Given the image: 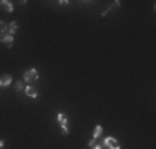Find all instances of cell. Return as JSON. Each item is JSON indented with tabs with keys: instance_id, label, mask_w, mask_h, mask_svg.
<instances>
[{
	"instance_id": "16",
	"label": "cell",
	"mask_w": 156,
	"mask_h": 149,
	"mask_svg": "<svg viewBox=\"0 0 156 149\" xmlns=\"http://www.w3.org/2000/svg\"><path fill=\"white\" fill-rule=\"evenodd\" d=\"M93 149H101V146H96V144H95V146H93Z\"/></svg>"
},
{
	"instance_id": "13",
	"label": "cell",
	"mask_w": 156,
	"mask_h": 149,
	"mask_svg": "<svg viewBox=\"0 0 156 149\" xmlns=\"http://www.w3.org/2000/svg\"><path fill=\"white\" fill-rule=\"evenodd\" d=\"M58 3H60V5H68V3H70V2H68V0H60V2H58Z\"/></svg>"
},
{
	"instance_id": "2",
	"label": "cell",
	"mask_w": 156,
	"mask_h": 149,
	"mask_svg": "<svg viewBox=\"0 0 156 149\" xmlns=\"http://www.w3.org/2000/svg\"><path fill=\"white\" fill-rule=\"evenodd\" d=\"M103 146H106L108 149H121L120 143H118V141H116L115 138H105Z\"/></svg>"
},
{
	"instance_id": "5",
	"label": "cell",
	"mask_w": 156,
	"mask_h": 149,
	"mask_svg": "<svg viewBox=\"0 0 156 149\" xmlns=\"http://www.w3.org/2000/svg\"><path fill=\"white\" fill-rule=\"evenodd\" d=\"M25 93H27V96H30V98H38V93H37V90L33 86H27Z\"/></svg>"
},
{
	"instance_id": "6",
	"label": "cell",
	"mask_w": 156,
	"mask_h": 149,
	"mask_svg": "<svg viewBox=\"0 0 156 149\" xmlns=\"http://www.w3.org/2000/svg\"><path fill=\"white\" fill-rule=\"evenodd\" d=\"M2 41H4L7 46H12V45H13V35H8V33H7V35L4 36V40H2Z\"/></svg>"
},
{
	"instance_id": "8",
	"label": "cell",
	"mask_w": 156,
	"mask_h": 149,
	"mask_svg": "<svg viewBox=\"0 0 156 149\" xmlns=\"http://www.w3.org/2000/svg\"><path fill=\"white\" fill-rule=\"evenodd\" d=\"M57 119H58V121H60V124H62V126H67L68 119H67V116H65V114H63V113H58Z\"/></svg>"
},
{
	"instance_id": "9",
	"label": "cell",
	"mask_w": 156,
	"mask_h": 149,
	"mask_svg": "<svg viewBox=\"0 0 156 149\" xmlns=\"http://www.w3.org/2000/svg\"><path fill=\"white\" fill-rule=\"evenodd\" d=\"M101 133H103V128H101V126H96V128H95V131H93V139H96V138H100V136H101Z\"/></svg>"
},
{
	"instance_id": "3",
	"label": "cell",
	"mask_w": 156,
	"mask_h": 149,
	"mask_svg": "<svg viewBox=\"0 0 156 149\" xmlns=\"http://www.w3.org/2000/svg\"><path fill=\"white\" fill-rule=\"evenodd\" d=\"M0 10L10 13V12H13V3L8 2V0H0Z\"/></svg>"
},
{
	"instance_id": "14",
	"label": "cell",
	"mask_w": 156,
	"mask_h": 149,
	"mask_svg": "<svg viewBox=\"0 0 156 149\" xmlns=\"http://www.w3.org/2000/svg\"><path fill=\"white\" fill-rule=\"evenodd\" d=\"M88 146H90V148H93V146H95V139H90V143H88Z\"/></svg>"
},
{
	"instance_id": "7",
	"label": "cell",
	"mask_w": 156,
	"mask_h": 149,
	"mask_svg": "<svg viewBox=\"0 0 156 149\" xmlns=\"http://www.w3.org/2000/svg\"><path fill=\"white\" fill-rule=\"evenodd\" d=\"M17 30H18V23H17V22H12L10 25H8V35H13Z\"/></svg>"
},
{
	"instance_id": "12",
	"label": "cell",
	"mask_w": 156,
	"mask_h": 149,
	"mask_svg": "<svg viewBox=\"0 0 156 149\" xmlns=\"http://www.w3.org/2000/svg\"><path fill=\"white\" fill-rule=\"evenodd\" d=\"M62 136H68V128L67 126H62Z\"/></svg>"
},
{
	"instance_id": "11",
	"label": "cell",
	"mask_w": 156,
	"mask_h": 149,
	"mask_svg": "<svg viewBox=\"0 0 156 149\" xmlns=\"http://www.w3.org/2000/svg\"><path fill=\"white\" fill-rule=\"evenodd\" d=\"M15 90H17V91H23V90H25L23 83H22V81H17V83H15Z\"/></svg>"
},
{
	"instance_id": "4",
	"label": "cell",
	"mask_w": 156,
	"mask_h": 149,
	"mask_svg": "<svg viewBox=\"0 0 156 149\" xmlns=\"http://www.w3.org/2000/svg\"><path fill=\"white\" fill-rule=\"evenodd\" d=\"M10 83H12V76H10V75H2V76H0V86H2V88L10 86Z\"/></svg>"
},
{
	"instance_id": "15",
	"label": "cell",
	"mask_w": 156,
	"mask_h": 149,
	"mask_svg": "<svg viewBox=\"0 0 156 149\" xmlns=\"http://www.w3.org/2000/svg\"><path fill=\"white\" fill-rule=\"evenodd\" d=\"M4 144H5V143H4V141H2V139H0V149L4 148Z\"/></svg>"
},
{
	"instance_id": "1",
	"label": "cell",
	"mask_w": 156,
	"mask_h": 149,
	"mask_svg": "<svg viewBox=\"0 0 156 149\" xmlns=\"http://www.w3.org/2000/svg\"><path fill=\"white\" fill-rule=\"evenodd\" d=\"M23 80H25L27 83H32V81H35V80H38V71H37V68L27 70V71L23 73Z\"/></svg>"
},
{
	"instance_id": "10",
	"label": "cell",
	"mask_w": 156,
	"mask_h": 149,
	"mask_svg": "<svg viewBox=\"0 0 156 149\" xmlns=\"http://www.w3.org/2000/svg\"><path fill=\"white\" fill-rule=\"evenodd\" d=\"M8 31V25L5 22H0V33H7Z\"/></svg>"
}]
</instances>
